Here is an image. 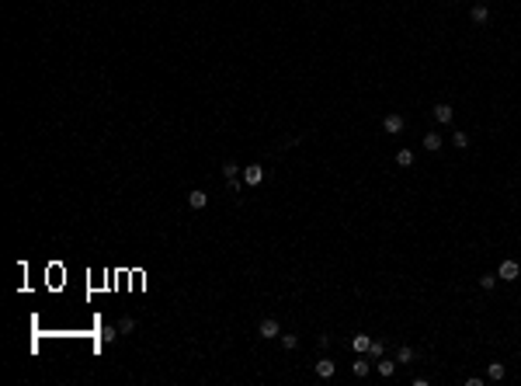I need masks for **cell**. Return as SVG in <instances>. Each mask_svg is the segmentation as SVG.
Wrapping results in <instances>:
<instances>
[{
	"label": "cell",
	"instance_id": "1",
	"mask_svg": "<svg viewBox=\"0 0 521 386\" xmlns=\"http://www.w3.org/2000/svg\"><path fill=\"white\" fill-rule=\"evenodd\" d=\"M518 272H521V268H518V261H504V264L497 268V279H504V282H514V279H518Z\"/></svg>",
	"mask_w": 521,
	"mask_h": 386
},
{
	"label": "cell",
	"instance_id": "2",
	"mask_svg": "<svg viewBox=\"0 0 521 386\" xmlns=\"http://www.w3.org/2000/svg\"><path fill=\"white\" fill-rule=\"evenodd\" d=\"M382 129L393 136V132H399V129H403V115H396V111H389L386 115V119H382Z\"/></svg>",
	"mask_w": 521,
	"mask_h": 386
},
{
	"label": "cell",
	"instance_id": "3",
	"mask_svg": "<svg viewBox=\"0 0 521 386\" xmlns=\"http://www.w3.org/2000/svg\"><path fill=\"white\" fill-rule=\"evenodd\" d=\"M257 334H261V337H278V334H282V327H278V320H274V317H268V320H261Z\"/></svg>",
	"mask_w": 521,
	"mask_h": 386
},
{
	"label": "cell",
	"instance_id": "4",
	"mask_svg": "<svg viewBox=\"0 0 521 386\" xmlns=\"http://www.w3.org/2000/svg\"><path fill=\"white\" fill-rule=\"evenodd\" d=\"M351 348H354L358 355H369V348H372V337H369V334H354V337H351Z\"/></svg>",
	"mask_w": 521,
	"mask_h": 386
},
{
	"label": "cell",
	"instance_id": "5",
	"mask_svg": "<svg viewBox=\"0 0 521 386\" xmlns=\"http://www.w3.org/2000/svg\"><path fill=\"white\" fill-rule=\"evenodd\" d=\"M431 115H434L438 122H452V119H455V108L442 101V104H434V111H431Z\"/></svg>",
	"mask_w": 521,
	"mask_h": 386
},
{
	"label": "cell",
	"instance_id": "6",
	"mask_svg": "<svg viewBox=\"0 0 521 386\" xmlns=\"http://www.w3.org/2000/svg\"><path fill=\"white\" fill-rule=\"evenodd\" d=\"M244 181H247V184H261V181H264V167H261V164H250V167L244 171Z\"/></svg>",
	"mask_w": 521,
	"mask_h": 386
},
{
	"label": "cell",
	"instance_id": "7",
	"mask_svg": "<svg viewBox=\"0 0 521 386\" xmlns=\"http://www.w3.org/2000/svg\"><path fill=\"white\" fill-rule=\"evenodd\" d=\"M205 202H209V195H205V191H202V188H195V191H188V206H191V209H205Z\"/></svg>",
	"mask_w": 521,
	"mask_h": 386
},
{
	"label": "cell",
	"instance_id": "8",
	"mask_svg": "<svg viewBox=\"0 0 521 386\" xmlns=\"http://www.w3.org/2000/svg\"><path fill=\"white\" fill-rule=\"evenodd\" d=\"M469 18H472L476 25H487V21H490V7H487V4H476V7L469 11Z\"/></svg>",
	"mask_w": 521,
	"mask_h": 386
},
{
	"label": "cell",
	"instance_id": "9",
	"mask_svg": "<svg viewBox=\"0 0 521 386\" xmlns=\"http://www.w3.org/2000/svg\"><path fill=\"white\" fill-rule=\"evenodd\" d=\"M316 376H320V379H330V376H334V362H330V359H320V362H316Z\"/></svg>",
	"mask_w": 521,
	"mask_h": 386
},
{
	"label": "cell",
	"instance_id": "10",
	"mask_svg": "<svg viewBox=\"0 0 521 386\" xmlns=\"http://www.w3.org/2000/svg\"><path fill=\"white\" fill-rule=\"evenodd\" d=\"M487 376H490L494 383H497V379H504V376H507V369H504V362H490V365H487Z\"/></svg>",
	"mask_w": 521,
	"mask_h": 386
},
{
	"label": "cell",
	"instance_id": "11",
	"mask_svg": "<svg viewBox=\"0 0 521 386\" xmlns=\"http://www.w3.org/2000/svg\"><path fill=\"white\" fill-rule=\"evenodd\" d=\"M414 359H417V352L410 348V344H403V348H399V352H396V362H403V365H410Z\"/></svg>",
	"mask_w": 521,
	"mask_h": 386
},
{
	"label": "cell",
	"instance_id": "12",
	"mask_svg": "<svg viewBox=\"0 0 521 386\" xmlns=\"http://www.w3.org/2000/svg\"><path fill=\"white\" fill-rule=\"evenodd\" d=\"M424 150H427V153L442 150V136H438V132H427V136H424Z\"/></svg>",
	"mask_w": 521,
	"mask_h": 386
},
{
	"label": "cell",
	"instance_id": "13",
	"mask_svg": "<svg viewBox=\"0 0 521 386\" xmlns=\"http://www.w3.org/2000/svg\"><path fill=\"white\" fill-rule=\"evenodd\" d=\"M396 164H399V167H414V150H399V153H396Z\"/></svg>",
	"mask_w": 521,
	"mask_h": 386
},
{
	"label": "cell",
	"instance_id": "14",
	"mask_svg": "<svg viewBox=\"0 0 521 386\" xmlns=\"http://www.w3.org/2000/svg\"><path fill=\"white\" fill-rule=\"evenodd\" d=\"M375 369H379V376H386V379H389V376L396 372V362H386V359H382V362H375Z\"/></svg>",
	"mask_w": 521,
	"mask_h": 386
},
{
	"label": "cell",
	"instance_id": "15",
	"mask_svg": "<svg viewBox=\"0 0 521 386\" xmlns=\"http://www.w3.org/2000/svg\"><path fill=\"white\" fill-rule=\"evenodd\" d=\"M351 369H354V376H369V369H372V365H369L365 359H354V362H351Z\"/></svg>",
	"mask_w": 521,
	"mask_h": 386
},
{
	"label": "cell",
	"instance_id": "16",
	"mask_svg": "<svg viewBox=\"0 0 521 386\" xmlns=\"http://www.w3.org/2000/svg\"><path fill=\"white\" fill-rule=\"evenodd\" d=\"M236 171H240V164H236V160H226V164H223V178H226V181H229V178H236Z\"/></svg>",
	"mask_w": 521,
	"mask_h": 386
},
{
	"label": "cell",
	"instance_id": "17",
	"mask_svg": "<svg viewBox=\"0 0 521 386\" xmlns=\"http://www.w3.org/2000/svg\"><path fill=\"white\" fill-rule=\"evenodd\" d=\"M497 285V275L494 272H487V275H479V289H494Z\"/></svg>",
	"mask_w": 521,
	"mask_h": 386
},
{
	"label": "cell",
	"instance_id": "18",
	"mask_svg": "<svg viewBox=\"0 0 521 386\" xmlns=\"http://www.w3.org/2000/svg\"><path fill=\"white\" fill-rule=\"evenodd\" d=\"M282 348H289V352L299 348V337H296V334H282Z\"/></svg>",
	"mask_w": 521,
	"mask_h": 386
},
{
	"label": "cell",
	"instance_id": "19",
	"mask_svg": "<svg viewBox=\"0 0 521 386\" xmlns=\"http://www.w3.org/2000/svg\"><path fill=\"white\" fill-rule=\"evenodd\" d=\"M452 143H455L459 150H466V146H469V136H466V132H455V136H452Z\"/></svg>",
	"mask_w": 521,
	"mask_h": 386
},
{
	"label": "cell",
	"instance_id": "20",
	"mask_svg": "<svg viewBox=\"0 0 521 386\" xmlns=\"http://www.w3.org/2000/svg\"><path fill=\"white\" fill-rule=\"evenodd\" d=\"M369 355H372V359H382V344H379V341H372V348H369Z\"/></svg>",
	"mask_w": 521,
	"mask_h": 386
},
{
	"label": "cell",
	"instance_id": "21",
	"mask_svg": "<svg viewBox=\"0 0 521 386\" xmlns=\"http://www.w3.org/2000/svg\"><path fill=\"white\" fill-rule=\"evenodd\" d=\"M101 337H104V341H115V337H118V331H115V327H104V331H101Z\"/></svg>",
	"mask_w": 521,
	"mask_h": 386
},
{
	"label": "cell",
	"instance_id": "22",
	"mask_svg": "<svg viewBox=\"0 0 521 386\" xmlns=\"http://www.w3.org/2000/svg\"><path fill=\"white\" fill-rule=\"evenodd\" d=\"M118 331H122V334H129V331H132V317H125L122 324H118Z\"/></svg>",
	"mask_w": 521,
	"mask_h": 386
},
{
	"label": "cell",
	"instance_id": "23",
	"mask_svg": "<svg viewBox=\"0 0 521 386\" xmlns=\"http://www.w3.org/2000/svg\"><path fill=\"white\" fill-rule=\"evenodd\" d=\"M448 4H459V0H448Z\"/></svg>",
	"mask_w": 521,
	"mask_h": 386
},
{
	"label": "cell",
	"instance_id": "24",
	"mask_svg": "<svg viewBox=\"0 0 521 386\" xmlns=\"http://www.w3.org/2000/svg\"><path fill=\"white\" fill-rule=\"evenodd\" d=\"M483 4H487V0H483Z\"/></svg>",
	"mask_w": 521,
	"mask_h": 386
}]
</instances>
